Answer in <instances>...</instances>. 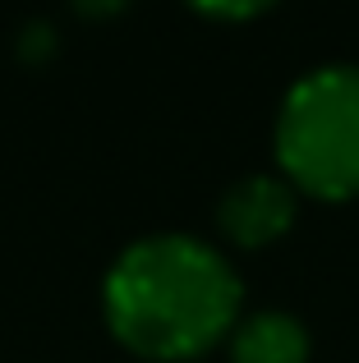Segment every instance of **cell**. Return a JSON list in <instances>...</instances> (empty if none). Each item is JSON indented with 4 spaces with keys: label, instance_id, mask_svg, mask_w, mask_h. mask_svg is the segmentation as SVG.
Instances as JSON below:
<instances>
[{
    "label": "cell",
    "instance_id": "7a4b0ae2",
    "mask_svg": "<svg viewBox=\"0 0 359 363\" xmlns=\"http://www.w3.org/2000/svg\"><path fill=\"white\" fill-rule=\"evenodd\" d=\"M277 161L318 198L359 194V65H318L277 111Z\"/></svg>",
    "mask_w": 359,
    "mask_h": 363
},
{
    "label": "cell",
    "instance_id": "8992f818",
    "mask_svg": "<svg viewBox=\"0 0 359 363\" xmlns=\"http://www.w3.org/2000/svg\"><path fill=\"white\" fill-rule=\"evenodd\" d=\"M125 0H79L83 14H111V9H120Z\"/></svg>",
    "mask_w": 359,
    "mask_h": 363
},
{
    "label": "cell",
    "instance_id": "3957f363",
    "mask_svg": "<svg viewBox=\"0 0 359 363\" xmlns=\"http://www.w3.org/2000/svg\"><path fill=\"white\" fill-rule=\"evenodd\" d=\"M295 221V189L281 175H244L216 203V225L235 244H267Z\"/></svg>",
    "mask_w": 359,
    "mask_h": 363
},
{
    "label": "cell",
    "instance_id": "277c9868",
    "mask_svg": "<svg viewBox=\"0 0 359 363\" xmlns=\"http://www.w3.org/2000/svg\"><path fill=\"white\" fill-rule=\"evenodd\" d=\"M231 363H309V331L281 308L253 313L231 331Z\"/></svg>",
    "mask_w": 359,
    "mask_h": 363
},
{
    "label": "cell",
    "instance_id": "5b68a950",
    "mask_svg": "<svg viewBox=\"0 0 359 363\" xmlns=\"http://www.w3.org/2000/svg\"><path fill=\"white\" fill-rule=\"evenodd\" d=\"M189 5H198L203 14H216V18H253V14H263L272 0H189Z\"/></svg>",
    "mask_w": 359,
    "mask_h": 363
},
{
    "label": "cell",
    "instance_id": "6da1fadb",
    "mask_svg": "<svg viewBox=\"0 0 359 363\" xmlns=\"http://www.w3.org/2000/svg\"><path fill=\"white\" fill-rule=\"evenodd\" d=\"M240 276L194 235H143L111 262L101 308L120 345L143 359H194L235 331Z\"/></svg>",
    "mask_w": 359,
    "mask_h": 363
}]
</instances>
